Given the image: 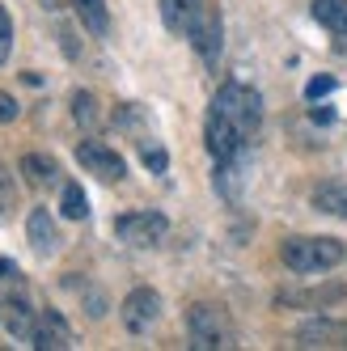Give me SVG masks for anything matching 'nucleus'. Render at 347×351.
<instances>
[{
    "instance_id": "obj_14",
    "label": "nucleus",
    "mask_w": 347,
    "mask_h": 351,
    "mask_svg": "<svg viewBox=\"0 0 347 351\" xmlns=\"http://www.w3.org/2000/svg\"><path fill=\"white\" fill-rule=\"evenodd\" d=\"M157 5H161V21H165V30L187 34L195 9H200V0H157Z\"/></svg>"
},
{
    "instance_id": "obj_21",
    "label": "nucleus",
    "mask_w": 347,
    "mask_h": 351,
    "mask_svg": "<svg viewBox=\"0 0 347 351\" xmlns=\"http://www.w3.org/2000/svg\"><path fill=\"white\" fill-rule=\"evenodd\" d=\"M13 208H17V182H13V173L0 165V220H5Z\"/></svg>"
},
{
    "instance_id": "obj_9",
    "label": "nucleus",
    "mask_w": 347,
    "mask_h": 351,
    "mask_svg": "<svg viewBox=\"0 0 347 351\" xmlns=\"http://www.w3.org/2000/svg\"><path fill=\"white\" fill-rule=\"evenodd\" d=\"M296 343L301 347H347V322L339 317H309L296 326Z\"/></svg>"
},
{
    "instance_id": "obj_8",
    "label": "nucleus",
    "mask_w": 347,
    "mask_h": 351,
    "mask_svg": "<svg viewBox=\"0 0 347 351\" xmlns=\"http://www.w3.org/2000/svg\"><path fill=\"white\" fill-rule=\"evenodd\" d=\"M30 347H38V351H68V347H77V335H72V326L64 322L60 309H43Z\"/></svg>"
},
{
    "instance_id": "obj_10",
    "label": "nucleus",
    "mask_w": 347,
    "mask_h": 351,
    "mask_svg": "<svg viewBox=\"0 0 347 351\" xmlns=\"http://www.w3.org/2000/svg\"><path fill=\"white\" fill-rule=\"evenodd\" d=\"M5 330L17 339V343H34V326H38V313H34V305L26 300V288H21L9 305H5Z\"/></svg>"
},
{
    "instance_id": "obj_18",
    "label": "nucleus",
    "mask_w": 347,
    "mask_h": 351,
    "mask_svg": "<svg viewBox=\"0 0 347 351\" xmlns=\"http://www.w3.org/2000/svg\"><path fill=\"white\" fill-rule=\"evenodd\" d=\"M21 288H26V284H21V271L9 258H0V322H5V305H9Z\"/></svg>"
},
{
    "instance_id": "obj_15",
    "label": "nucleus",
    "mask_w": 347,
    "mask_h": 351,
    "mask_svg": "<svg viewBox=\"0 0 347 351\" xmlns=\"http://www.w3.org/2000/svg\"><path fill=\"white\" fill-rule=\"evenodd\" d=\"M313 21L331 34H347V0H313Z\"/></svg>"
},
{
    "instance_id": "obj_17",
    "label": "nucleus",
    "mask_w": 347,
    "mask_h": 351,
    "mask_svg": "<svg viewBox=\"0 0 347 351\" xmlns=\"http://www.w3.org/2000/svg\"><path fill=\"white\" fill-rule=\"evenodd\" d=\"M72 119H77L85 132H97V123H102L97 97H93V93H85V89H77V93H72Z\"/></svg>"
},
{
    "instance_id": "obj_20",
    "label": "nucleus",
    "mask_w": 347,
    "mask_h": 351,
    "mask_svg": "<svg viewBox=\"0 0 347 351\" xmlns=\"http://www.w3.org/2000/svg\"><path fill=\"white\" fill-rule=\"evenodd\" d=\"M343 288H326V292H292V296H280V305H322V300H339Z\"/></svg>"
},
{
    "instance_id": "obj_23",
    "label": "nucleus",
    "mask_w": 347,
    "mask_h": 351,
    "mask_svg": "<svg viewBox=\"0 0 347 351\" xmlns=\"http://www.w3.org/2000/svg\"><path fill=\"white\" fill-rule=\"evenodd\" d=\"M144 165L153 169V173H165V165H169L165 148H161V144H144Z\"/></svg>"
},
{
    "instance_id": "obj_22",
    "label": "nucleus",
    "mask_w": 347,
    "mask_h": 351,
    "mask_svg": "<svg viewBox=\"0 0 347 351\" xmlns=\"http://www.w3.org/2000/svg\"><path fill=\"white\" fill-rule=\"evenodd\" d=\"M9 51H13V17H9L5 5H0V68L9 64Z\"/></svg>"
},
{
    "instance_id": "obj_26",
    "label": "nucleus",
    "mask_w": 347,
    "mask_h": 351,
    "mask_svg": "<svg viewBox=\"0 0 347 351\" xmlns=\"http://www.w3.org/2000/svg\"><path fill=\"white\" fill-rule=\"evenodd\" d=\"M43 5H47V9H64V0H43Z\"/></svg>"
},
{
    "instance_id": "obj_7",
    "label": "nucleus",
    "mask_w": 347,
    "mask_h": 351,
    "mask_svg": "<svg viewBox=\"0 0 347 351\" xmlns=\"http://www.w3.org/2000/svg\"><path fill=\"white\" fill-rule=\"evenodd\" d=\"M77 161H81V169H89L93 178H102V182H119L123 173H128V161L102 140H81L77 144Z\"/></svg>"
},
{
    "instance_id": "obj_25",
    "label": "nucleus",
    "mask_w": 347,
    "mask_h": 351,
    "mask_svg": "<svg viewBox=\"0 0 347 351\" xmlns=\"http://www.w3.org/2000/svg\"><path fill=\"white\" fill-rule=\"evenodd\" d=\"M21 114V106H17V97L13 93H5V89H0V123H13Z\"/></svg>"
},
{
    "instance_id": "obj_1",
    "label": "nucleus",
    "mask_w": 347,
    "mask_h": 351,
    "mask_svg": "<svg viewBox=\"0 0 347 351\" xmlns=\"http://www.w3.org/2000/svg\"><path fill=\"white\" fill-rule=\"evenodd\" d=\"M259 123H263V97L250 85H241V81L220 85L216 97H212V106H208V119H204L208 153L220 165H229L241 148L250 144V136L259 132Z\"/></svg>"
},
{
    "instance_id": "obj_3",
    "label": "nucleus",
    "mask_w": 347,
    "mask_h": 351,
    "mask_svg": "<svg viewBox=\"0 0 347 351\" xmlns=\"http://www.w3.org/2000/svg\"><path fill=\"white\" fill-rule=\"evenodd\" d=\"M187 335L195 351H229L237 347V330H233V317L212 305V300H195L187 309Z\"/></svg>"
},
{
    "instance_id": "obj_19",
    "label": "nucleus",
    "mask_w": 347,
    "mask_h": 351,
    "mask_svg": "<svg viewBox=\"0 0 347 351\" xmlns=\"http://www.w3.org/2000/svg\"><path fill=\"white\" fill-rule=\"evenodd\" d=\"M60 212L68 220H85L89 216V204H85V191L77 182H64V195H60Z\"/></svg>"
},
{
    "instance_id": "obj_2",
    "label": "nucleus",
    "mask_w": 347,
    "mask_h": 351,
    "mask_svg": "<svg viewBox=\"0 0 347 351\" xmlns=\"http://www.w3.org/2000/svg\"><path fill=\"white\" fill-rule=\"evenodd\" d=\"M347 258V245L339 237H284L280 241V263L296 275H318V271H331Z\"/></svg>"
},
{
    "instance_id": "obj_5",
    "label": "nucleus",
    "mask_w": 347,
    "mask_h": 351,
    "mask_svg": "<svg viewBox=\"0 0 347 351\" xmlns=\"http://www.w3.org/2000/svg\"><path fill=\"white\" fill-rule=\"evenodd\" d=\"M169 233V220L161 212H128V216H119L115 220V237L123 245H136V250H153L161 245Z\"/></svg>"
},
{
    "instance_id": "obj_24",
    "label": "nucleus",
    "mask_w": 347,
    "mask_h": 351,
    "mask_svg": "<svg viewBox=\"0 0 347 351\" xmlns=\"http://www.w3.org/2000/svg\"><path fill=\"white\" fill-rule=\"evenodd\" d=\"M335 93V77H313L309 85H305V97L309 102H318V97H331Z\"/></svg>"
},
{
    "instance_id": "obj_11",
    "label": "nucleus",
    "mask_w": 347,
    "mask_h": 351,
    "mask_svg": "<svg viewBox=\"0 0 347 351\" xmlns=\"http://www.w3.org/2000/svg\"><path fill=\"white\" fill-rule=\"evenodd\" d=\"M26 237H30V250H34L38 258H47V254H56V250H60V233H56V220H51L47 208H34L26 216Z\"/></svg>"
},
{
    "instance_id": "obj_16",
    "label": "nucleus",
    "mask_w": 347,
    "mask_h": 351,
    "mask_svg": "<svg viewBox=\"0 0 347 351\" xmlns=\"http://www.w3.org/2000/svg\"><path fill=\"white\" fill-rule=\"evenodd\" d=\"M72 9H77L81 26H85L89 34H106V30H110V13H106L102 0H72Z\"/></svg>"
},
{
    "instance_id": "obj_6",
    "label": "nucleus",
    "mask_w": 347,
    "mask_h": 351,
    "mask_svg": "<svg viewBox=\"0 0 347 351\" xmlns=\"http://www.w3.org/2000/svg\"><path fill=\"white\" fill-rule=\"evenodd\" d=\"M119 317L132 335H148L161 322V292L157 288H132L119 305Z\"/></svg>"
},
{
    "instance_id": "obj_12",
    "label": "nucleus",
    "mask_w": 347,
    "mask_h": 351,
    "mask_svg": "<svg viewBox=\"0 0 347 351\" xmlns=\"http://www.w3.org/2000/svg\"><path fill=\"white\" fill-rule=\"evenodd\" d=\"M309 204L318 212H326V216H339L347 220V178H331V182H318L309 191Z\"/></svg>"
},
{
    "instance_id": "obj_4",
    "label": "nucleus",
    "mask_w": 347,
    "mask_h": 351,
    "mask_svg": "<svg viewBox=\"0 0 347 351\" xmlns=\"http://www.w3.org/2000/svg\"><path fill=\"white\" fill-rule=\"evenodd\" d=\"M187 43L200 51L204 64L216 68L220 60V47H225V21H220V9L212 5V0H200V9H195L191 26H187Z\"/></svg>"
},
{
    "instance_id": "obj_13",
    "label": "nucleus",
    "mask_w": 347,
    "mask_h": 351,
    "mask_svg": "<svg viewBox=\"0 0 347 351\" xmlns=\"http://www.w3.org/2000/svg\"><path fill=\"white\" fill-rule=\"evenodd\" d=\"M21 178H26L34 191H47L60 182V161L47 157V153H26L21 157Z\"/></svg>"
}]
</instances>
